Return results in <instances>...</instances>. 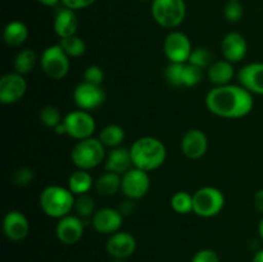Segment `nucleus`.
Returning a JSON list of instances; mask_svg holds the SVG:
<instances>
[{
    "instance_id": "44",
    "label": "nucleus",
    "mask_w": 263,
    "mask_h": 262,
    "mask_svg": "<svg viewBox=\"0 0 263 262\" xmlns=\"http://www.w3.org/2000/svg\"><path fill=\"white\" fill-rule=\"evenodd\" d=\"M258 234H259V238L263 240V218L259 221V223H258Z\"/></svg>"
},
{
    "instance_id": "23",
    "label": "nucleus",
    "mask_w": 263,
    "mask_h": 262,
    "mask_svg": "<svg viewBox=\"0 0 263 262\" xmlns=\"http://www.w3.org/2000/svg\"><path fill=\"white\" fill-rule=\"evenodd\" d=\"M28 27L22 21H10L4 28L3 38L5 44L12 48H20L28 39Z\"/></svg>"
},
{
    "instance_id": "33",
    "label": "nucleus",
    "mask_w": 263,
    "mask_h": 262,
    "mask_svg": "<svg viewBox=\"0 0 263 262\" xmlns=\"http://www.w3.org/2000/svg\"><path fill=\"white\" fill-rule=\"evenodd\" d=\"M213 55L212 51L207 48H203V46H199V48L193 49L192 54H190V58L187 63L194 64V66L199 67V68L204 69L205 67H210L212 62Z\"/></svg>"
},
{
    "instance_id": "2",
    "label": "nucleus",
    "mask_w": 263,
    "mask_h": 262,
    "mask_svg": "<svg viewBox=\"0 0 263 262\" xmlns=\"http://www.w3.org/2000/svg\"><path fill=\"white\" fill-rule=\"evenodd\" d=\"M133 164L143 171H154L166 162L167 148L154 136H143L134 141L130 148Z\"/></svg>"
},
{
    "instance_id": "7",
    "label": "nucleus",
    "mask_w": 263,
    "mask_h": 262,
    "mask_svg": "<svg viewBox=\"0 0 263 262\" xmlns=\"http://www.w3.org/2000/svg\"><path fill=\"white\" fill-rule=\"evenodd\" d=\"M40 66L49 79L55 81L63 80L69 72V57L64 53L59 44H54L43 51Z\"/></svg>"
},
{
    "instance_id": "19",
    "label": "nucleus",
    "mask_w": 263,
    "mask_h": 262,
    "mask_svg": "<svg viewBox=\"0 0 263 262\" xmlns=\"http://www.w3.org/2000/svg\"><path fill=\"white\" fill-rule=\"evenodd\" d=\"M239 85L251 94L263 95V63L253 62L241 67L238 72Z\"/></svg>"
},
{
    "instance_id": "18",
    "label": "nucleus",
    "mask_w": 263,
    "mask_h": 262,
    "mask_svg": "<svg viewBox=\"0 0 263 262\" xmlns=\"http://www.w3.org/2000/svg\"><path fill=\"white\" fill-rule=\"evenodd\" d=\"M221 51L223 59L231 63H239L248 53V44L246 38L239 32H229L221 41Z\"/></svg>"
},
{
    "instance_id": "14",
    "label": "nucleus",
    "mask_w": 263,
    "mask_h": 262,
    "mask_svg": "<svg viewBox=\"0 0 263 262\" xmlns=\"http://www.w3.org/2000/svg\"><path fill=\"white\" fill-rule=\"evenodd\" d=\"M136 247H138V243H136L135 236L128 231H117L112 234L105 243L107 253L116 259L128 258L135 253Z\"/></svg>"
},
{
    "instance_id": "42",
    "label": "nucleus",
    "mask_w": 263,
    "mask_h": 262,
    "mask_svg": "<svg viewBox=\"0 0 263 262\" xmlns=\"http://www.w3.org/2000/svg\"><path fill=\"white\" fill-rule=\"evenodd\" d=\"M40 4L45 5V7H55L61 0H37Z\"/></svg>"
},
{
    "instance_id": "6",
    "label": "nucleus",
    "mask_w": 263,
    "mask_h": 262,
    "mask_svg": "<svg viewBox=\"0 0 263 262\" xmlns=\"http://www.w3.org/2000/svg\"><path fill=\"white\" fill-rule=\"evenodd\" d=\"M225 207V195L215 186H203L193 194V212L203 218L217 216Z\"/></svg>"
},
{
    "instance_id": "15",
    "label": "nucleus",
    "mask_w": 263,
    "mask_h": 262,
    "mask_svg": "<svg viewBox=\"0 0 263 262\" xmlns=\"http://www.w3.org/2000/svg\"><path fill=\"white\" fill-rule=\"evenodd\" d=\"M123 222V215L120 210L104 207L98 210L91 217V225L99 234H112L120 231Z\"/></svg>"
},
{
    "instance_id": "45",
    "label": "nucleus",
    "mask_w": 263,
    "mask_h": 262,
    "mask_svg": "<svg viewBox=\"0 0 263 262\" xmlns=\"http://www.w3.org/2000/svg\"><path fill=\"white\" fill-rule=\"evenodd\" d=\"M110 262H126V261H125V259H116V258H113Z\"/></svg>"
},
{
    "instance_id": "24",
    "label": "nucleus",
    "mask_w": 263,
    "mask_h": 262,
    "mask_svg": "<svg viewBox=\"0 0 263 262\" xmlns=\"http://www.w3.org/2000/svg\"><path fill=\"white\" fill-rule=\"evenodd\" d=\"M121 184H122V176L121 175L107 171L95 180L94 188L99 195L112 197V195L117 194L120 192Z\"/></svg>"
},
{
    "instance_id": "12",
    "label": "nucleus",
    "mask_w": 263,
    "mask_h": 262,
    "mask_svg": "<svg viewBox=\"0 0 263 262\" xmlns=\"http://www.w3.org/2000/svg\"><path fill=\"white\" fill-rule=\"evenodd\" d=\"M27 91V82L25 76L12 72L7 73L0 80V103L4 105L15 104L25 97Z\"/></svg>"
},
{
    "instance_id": "28",
    "label": "nucleus",
    "mask_w": 263,
    "mask_h": 262,
    "mask_svg": "<svg viewBox=\"0 0 263 262\" xmlns=\"http://www.w3.org/2000/svg\"><path fill=\"white\" fill-rule=\"evenodd\" d=\"M59 45L62 46L64 53H66L69 58H79V57L84 55L85 51H86V44H85V41L77 35L61 39Z\"/></svg>"
},
{
    "instance_id": "39",
    "label": "nucleus",
    "mask_w": 263,
    "mask_h": 262,
    "mask_svg": "<svg viewBox=\"0 0 263 262\" xmlns=\"http://www.w3.org/2000/svg\"><path fill=\"white\" fill-rule=\"evenodd\" d=\"M63 7L69 8L72 10H80V9H85V8H89L90 5L94 4L97 0H61Z\"/></svg>"
},
{
    "instance_id": "26",
    "label": "nucleus",
    "mask_w": 263,
    "mask_h": 262,
    "mask_svg": "<svg viewBox=\"0 0 263 262\" xmlns=\"http://www.w3.org/2000/svg\"><path fill=\"white\" fill-rule=\"evenodd\" d=\"M123 139H125V130L122 126L117 123H109L105 127L102 128L99 133V140L102 141L103 145L108 148H117L121 146Z\"/></svg>"
},
{
    "instance_id": "27",
    "label": "nucleus",
    "mask_w": 263,
    "mask_h": 262,
    "mask_svg": "<svg viewBox=\"0 0 263 262\" xmlns=\"http://www.w3.org/2000/svg\"><path fill=\"white\" fill-rule=\"evenodd\" d=\"M37 62V55H36L35 50L32 49H22L17 53L14 58V72L22 74H28L32 72L35 68V64Z\"/></svg>"
},
{
    "instance_id": "29",
    "label": "nucleus",
    "mask_w": 263,
    "mask_h": 262,
    "mask_svg": "<svg viewBox=\"0 0 263 262\" xmlns=\"http://www.w3.org/2000/svg\"><path fill=\"white\" fill-rule=\"evenodd\" d=\"M170 204L179 215H187L193 212V195L187 192H177L171 197Z\"/></svg>"
},
{
    "instance_id": "22",
    "label": "nucleus",
    "mask_w": 263,
    "mask_h": 262,
    "mask_svg": "<svg viewBox=\"0 0 263 262\" xmlns=\"http://www.w3.org/2000/svg\"><path fill=\"white\" fill-rule=\"evenodd\" d=\"M234 63L221 59L216 61L208 67L207 77L210 82L215 86H223V85L231 84V81L235 77V68L233 66Z\"/></svg>"
},
{
    "instance_id": "3",
    "label": "nucleus",
    "mask_w": 263,
    "mask_h": 262,
    "mask_svg": "<svg viewBox=\"0 0 263 262\" xmlns=\"http://www.w3.org/2000/svg\"><path fill=\"white\" fill-rule=\"evenodd\" d=\"M76 195L68 188L61 185H49L44 188L41 192L39 203L46 216L51 218H62L67 215H71V211L74 208Z\"/></svg>"
},
{
    "instance_id": "35",
    "label": "nucleus",
    "mask_w": 263,
    "mask_h": 262,
    "mask_svg": "<svg viewBox=\"0 0 263 262\" xmlns=\"http://www.w3.org/2000/svg\"><path fill=\"white\" fill-rule=\"evenodd\" d=\"M244 9L240 2H235V0H229L223 7V15L229 22H239L243 18Z\"/></svg>"
},
{
    "instance_id": "31",
    "label": "nucleus",
    "mask_w": 263,
    "mask_h": 262,
    "mask_svg": "<svg viewBox=\"0 0 263 262\" xmlns=\"http://www.w3.org/2000/svg\"><path fill=\"white\" fill-rule=\"evenodd\" d=\"M204 77L203 68L194 66V64L185 63L184 69H182V86L185 87H194L202 82Z\"/></svg>"
},
{
    "instance_id": "34",
    "label": "nucleus",
    "mask_w": 263,
    "mask_h": 262,
    "mask_svg": "<svg viewBox=\"0 0 263 262\" xmlns=\"http://www.w3.org/2000/svg\"><path fill=\"white\" fill-rule=\"evenodd\" d=\"M185 63H170L166 68L164 76L167 82L172 86L181 87L182 86V69Z\"/></svg>"
},
{
    "instance_id": "32",
    "label": "nucleus",
    "mask_w": 263,
    "mask_h": 262,
    "mask_svg": "<svg viewBox=\"0 0 263 262\" xmlns=\"http://www.w3.org/2000/svg\"><path fill=\"white\" fill-rule=\"evenodd\" d=\"M64 117H62L61 110L54 105H46L40 110V121L44 126L49 128H55L57 126L63 122Z\"/></svg>"
},
{
    "instance_id": "10",
    "label": "nucleus",
    "mask_w": 263,
    "mask_h": 262,
    "mask_svg": "<svg viewBox=\"0 0 263 262\" xmlns=\"http://www.w3.org/2000/svg\"><path fill=\"white\" fill-rule=\"evenodd\" d=\"M149 189H151V177L146 171L133 167L126 174L122 175L121 192L128 199H141L148 194Z\"/></svg>"
},
{
    "instance_id": "20",
    "label": "nucleus",
    "mask_w": 263,
    "mask_h": 262,
    "mask_svg": "<svg viewBox=\"0 0 263 262\" xmlns=\"http://www.w3.org/2000/svg\"><path fill=\"white\" fill-rule=\"evenodd\" d=\"M77 28H79V18L74 10L63 7L57 12L54 18V32L59 39L76 35Z\"/></svg>"
},
{
    "instance_id": "13",
    "label": "nucleus",
    "mask_w": 263,
    "mask_h": 262,
    "mask_svg": "<svg viewBox=\"0 0 263 262\" xmlns=\"http://www.w3.org/2000/svg\"><path fill=\"white\" fill-rule=\"evenodd\" d=\"M84 220L77 215H67L59 218L55 226V235L61 243L72 246L84 236Z\"/></svg>"
},
{
    "instance_id": "41",
    "label": "nucleus",
    "mask_w": 263,
    "mask_h": 262,
    "mask_svg": "<svg viewBox=\"0 0 263 262\" xmlns=\"http://www.w3.org/2000/svg\"><path fill=\"white\" fill-rule=\"evenodd\" d=\"M122 203H123V204L121 205L120 208H118V210H120V212L122 213L123 216L130 215L131 211L134 210V204H133V202H131V199L130 200H126V202H122Z\"/></svg>"
},
{
    "instance_id": "1",
    "label": "nucleus",
    "mask_w": 263,
    "mask_h": 262,
    "mask_svg": "<svg viewBox=\"0 0 263 262\" xmlns=\"http://www.w3.org/2000/svg\"><path fill=\"white\" fill-rule=\"evenodd\" d=\"M205 105L217 117L243 118L253 109V94L241 85L215 86L205 95Z\"/></svg>"
},
{
    "instance_id": "16",
    "label": "nucleus",
    "mask_w": 263,
    "mask_h": 262,
    "mask_svg": "<svg viewBox=\"0 0 263 262\" xmlns=\"http://www.w3.org/2000/svg\"><path fill=\"white\" fill-rule=\"evenodd\" d=\"M180 146L186 158L199 159L207 153L208 138L199 128H190L182 135Z\"/></svg>"
},
{
    "instance_id": "8",
    "label": "nucleus",
    "mask_w": 263,
    "mask_h": 262,
    "mask_svg": "<svg viewBox=\"0 0 263 262\" xmlns=\"http://www.w3.org/2000/svg\"><path fill=\"white\" fill-rule=\"evenodd\" d=\"M63 123L66 126L67 135L79 141L92 138V134L97 128V123L91 113L82 109L67 113L64 116Z\"/></svg>"
},
{
    "instance_id": "38",
    "label": "nucleus",
    "mask_w": 263,
    "mask_h": 262,
    "mask_svg": "<svg viewBox=\"0 0 263 262\" xmlns=\"http://www.w3.org/2000/svg\"><path fill=\"white\" fill-rule=\"evenodd\" d=\"M192 262H220V257L213 249H200L193 256Z\"/></svg>"
},
{
    "instance_id": "11",
    "label": "nucleus",
    "mask_w": 263,
    "mask_h": 262,
    "mask_svg": "<svg viewBox=\"0 0 263 262\" xmlns=\"http://www.w3.org/2000/svg\"><path fill=\"white\" fill-rule=\"evenodd\" d=\"M73 100L79 109L91 112L104 104L105 91L99 85L82 81L74 87Z\"/></svg>"
},
{
    "instance_id": "21",
    "label": "nucleus",
    "mask_w": 263,
    "mask_h": 262,
    "mask_svg": "<svg viewBox=\"0 0 263 262\" xmlns=\"http://www.w3.org/2000/svg\"><path fill=\"white\" fill-rule=\"evenodd\" d=\"M105 170L109 172H115L122 176L123 174L134 167L133 158H131L130 149L117 146L113 148L105 157Z\"/></svg>"
},
{
    "instance_id": "5",
    "label": "nucleus",
    "mask_w": 263,
    "mask_h": 262,
    "mask_svg": "<svg viewBox=\"0 0 263 262\" xmlns=\"http://www.w3.org/2000/svg\"><path fill=\"white\" fill-rule=\"evenodd\" d=\"M152 17L163 28H176L186 17L184 0H152Z\"/></svg>"
},
{
    "instance_id": "9",
    "label": "nucleus",
    "mask_w": 263,
    "mask_h": 262,
    "mask_svg": "<svg viewBox=\"0 0 263 262\" xmlns=\"http://www.w3.org/2000/svg\"><path fill=\"white\" fill-rule=\"evenodd\" d=\"M192 51V41L181 31H172L164 39L163 53L170 63H187Z\"/></svg>"
},
{
    "instance_id": "17",
    "label": "nucleus",
    "mask_w": 263,
    "mask_h": 262,
    "mask_svg": "<svg viewBox=\"0 0 263 262\" xmlns=\"http://www.w3.org/2000/svg\"><path fill=\"white\" fill-rule=\"evenodd\" d=\"M3 231L9 240L21 241L30 233V222L21 211L12 210L4 216Z\"/></svg>"
},
{
    "instance_id": "25",
    "label": "nucleus",
    "mask_w": 263,
    "mask_h": 262,
    "mask_svg": "<svg viewBox=\"0 0 263 262\" xmlns=\"http://www.w3.org/2000/svg\"><path fill=\"white\" fill-rule=\"evenodd\" d=\"M95 181L92 179L91 174L86 170L77 169L76 171L72 172L68 177V189L73 193L74 195L87 194L94 186Z\"/></svg>"
},
{
    "instance_id": "46",
    "label": "nucleus",
    "mask_w": 263,
    "mask_h": 262,
    "mask_svg": "<svg viewBox=\"0 0 263 262\" xmlns=\"http://www.w3.org/2000/svg\"><path fill=\"white\" fill-rule=\"evenodd\" d=\"M235 2H241V0H235Z\"/></svg>"
},
{
    "instance_id": "4",
    "label": "nucleus",
    "mask_w": 263,
    "mask_h": 262,
    "mask_svg": "<svg viewBox=\"0 0 263 262\" xmlns=\"http://www.w3.org/2000/svg\"><path fill=\"white\" fill-rule=\"evenodd\" d=\"M105 157V146L99 138H89L77 141L71 151V159L74 166L86 171L99 166Z\"/></svg>"
},
{
    "instance_id": "30",
    "label": "nucleus",
    "mask_w": 263,
    "mask_h": 262,
    "mask_svg": "<svg viewBox=\"0 0 263 262\" xmlns=\"http://www.w3.org/2000/svg\"><path fill=\"white\" fill-rule=\"evenodd\" d=\"M74 211H76L77 216L81 217L82 220L84 218H91L94 213L97 212L95 211L94 198L89 195V193L87 194L77 195L76 202H74Z\"/></svg>"
},
{
    "instance_id": "36",
    "label": "nucleus",
    "mask_w": 263,
    "mask_h": 262,
    "mask_svg": "<svg viewBox=\"0 0 263 262\" xmlns=\"http://www.w3.org/2000/svg\"><path fill=\"white\" fill-rule=\"evenodd\" d=\"M35 179V172L28 167H20L12 174L13 184L17 186H27Z\"/></svg>"
},
{
    "instance_id": "37",
    "label": "nucleus",
    "mask_w": 263,
    "mask_h": 262,
    "mask_svg": "<svg viewBox=\"0 0 263 262\" xmlns=\"http://www.w3.org/2000/svg\"><path fill=\"white\" fill-rule=\"evenodd\" d=\"M104 77L105 74L102 67L95 66V64L87 67L84 72V81L94 85H99V86H102V84L104 82Z\"/></svg>"
},
{
    "instance_id": "40",
    "label": "nucleus",
    "mask_w": 263,
    "mask_h": 262,
    "mask_svg": "<svg viewBox=\"0 0 263 262\" xmlns=\"http://www.w3.org/2000/svg\"><path fill=\"white\" fill-rule=\"evenodd\" d=\"M254 205H256V208L259 212L263 213V189H259L254 194Z\"/></svg>"
},
{
    "instance_id": "43",
    "label": "nucleus",
    "mask_w": 263,
    "mask_h": 262,
    "mask_svg": "<svg viewBox=\"0 0 263 262\" xmlns=\"http://www.w3.org/2000/svg\"><path fill=\"white\" fill-rule=\"evenodd\" d=\"M252 262H263V249L261 251L256 252V254L253 256V259H252Z\"/></svg>"
}]
</instances>
